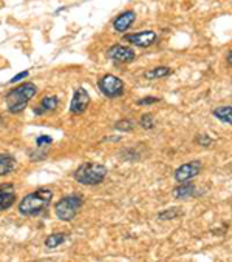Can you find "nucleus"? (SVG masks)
<instances>
[{
    "instance_id": "11",
    "label": "nucleus",
    "mask_w": 232,
    "mask_h": 262,
    "mask_svg": "<svg viewBox=\"0 0 232 262\" xmlns=\"http://www.w3.org/2000/svg\"><path fill=\"white\" fill-rule=\"evenodd\" d=\"M135 20H137V14L133 11H124L113 20V28L118 33H124L133 25Z\"/></svg>"
},
{
    "instance_id": "21",
    "label": "nucleus",
    "mask_w": 232,
    "mask_h": 262,
    "mask_svg": "<svg viewBox=\"0 0 232 262\" xmlns=\"http://www.w3.org/2000/svg\"><path fill=\"white\" fill-rule=\"evenodd\" d=\"M36 144H37V147H45V145L53 144V139L50 136H41V138H37Z\"/></svg>"
},
{
    "instance_id": "19",
    "label": "nucleus",
    "mask_w": 232,
    "mask_h": 262,
    "mask_svg": "<svg viewBox=\"0 0 232 262\" xmlns=\"http://www.w3.org/2000/svg\"><path fill=\"white\" fill-rule=\"evenodd\" d=\"M180 214V210L178 208H169V210H164L158 214V219L160 221H169V219H173Z\"/></svg>"
},
{
    "instance_id": "22",
    "label": "nucleus",
    "mask_w": 232,
    "mask_h": 262,
    "mask_svg": "<svg viewBox=\"0 0 232 262\" xmlns=\"http://www.w3.org/2000/svg\"><path fill=\"white\" fill-rule=\"evenodd\" d=\"M197 142H200V145H203V147H209L212 144V139L207 135H200L197 138Z\"/></svg>"
},
{
    "instance_id": "25",
    "label": "nucleus",
    "mask_w": 232,
    "mask_h": 262,
    "mask_svg": "<svg viewBox=\"0 0 232 262\" xmlns=\"http://www.w3.org/2000/svg\"><path fill=\"white\" fill-rule=\"evenodd\" d=\"M0 119H2V117H0Z\"/></svg>"
},
{
    "instance_id": "14",
    "label": "nucleus",
    "mask_w": 232,
    "mask_h": 262,
    "mask_svg": "<svg viewBox=\"0 0 232 262\" xmlns=\"http://www.w3.org/2000/svg\"><path fill=\"white\" fill-rule=\"evenodd\" d=\"M212 114L220 119L221 122H226V123H232V108L230 105H221V106H217L215 110H212Z\"/></svg>"
},
{
    "instance_id": "5",
    "label": "nucleus",
    "mask_w": 232,
    "mask_h": 262,
    "mask_svg": "<svg viewBox=\"0 0 232 262\" xmlns=\"http://www.w3.org/2000/svg\"><path fill=\"white\" fill-rule=\"evenodd\" d=\"M98 86L102 91V94L110 99L121 97L124 94V82L113 74H105L104 77H101L98 82Z\"/></svg>"
},
{
    "instance_id": "8",
    "label": "nucleus",
    "mask_w": 232,
    "mask_h": 262,
    "mask_svg": "<svg viewBox=\"0 0 232 262\" xmlns=\"http://www.w3.org/2000/svg\"><path fill=\"white\" fill-rule=\"evenodd\" d=\"M90 105V94L84 88H78L73 94L71 103H70V111L73 114H82Z\"/></svg>"
},
{
    "instance_id": "7",
    "label": "nucleus",
    "mask_w": 232,
    "mask_h": 262,
    "mask_svg": "<svg viewBox=\"0 0 232 262\" xmlns=\"http://www.w3.org/2000/svg\"><path fill=\"white\" fill-rule=\"evenodd\" d=\"M124 40L140 47V48H147L150 45H153L157 42V33L155 31H141V33H133V34H126Z\"/></svg>"
},
{
    "instance_id": "6",
    "label": "nucleus",
    "mask_w": 232,
    "mask_h": 262,
    "mask_svg": "<svg viewBox=\"0 0 232 262\" xmlns=\"http://www.w3.org/2000/svg\"><path fill=\"white\" fill-rule=\"evenodd\" d=\"M201 162L200 161H192V162H187V164H183L177 168L175 171V181L180 182V184H186L189 182L190 179H194L195 176L200 174L201 171Z\"/></svg>"
},
{
    "instance_id": "9",
    "label": "nucleus",
    "mask_w": 232,
    "mask_h": 262,
    "mask_svg": "<svg viewBox=\"0 0 232 262\" xmlns=\"http://www.w3.org/2000/svg\"><path fill=\"white\" fill-rule=\"evenodd\" d=\"M107 56L114 60V62H120V63H127V62H132L135 60L137 54L132 48L129 47H123V45H116V47H111L107 53Z\"/></svg>"
},
{
    "instance_id": "15",
    "label": "nucleus",
    "mask_w": 232,
    "mask_h": 262,
    "mask_svg": "<svg viewBox=\"0 0 232 262\" xmlns=\"http://www.w3.org/2000/svg\"><path fill=\"white\" fill-rule=\"evenodd\" d=\"M67 241V234L65 233H53L50 236H47L45 239V247L47 248H57L59 245H62Z\"/></svg>"
},
{
    "instance_id": "16",
    "label": "nucleus",
    "mask_w": 232,
    "mask_h": 262,
    "mask_svg": "<svg viewBox=\"0 0 232 262\" xmlns=\"http://www.w3.org/2000/svg\"><path fill=\"white\" fill-rule=\"evenodd\" d=\"M172 73V70L169 67H157V68H152L149 70L144 76L146 79H161V77H166Z\"/></svg>"
},
{
    "instance_id": "2",
    "label": "nucleus",
    "mask_w": 232,
    "mask_h": 262,
    "mask_svg": "<svg viewBox=\"0 0 232 262\" xmlns=\"http://www.w3.org/2000/svg\"><path fill=\"white\" fill-rule=\"evenodd\" d=\"M37 94V86L31 82H25L19 86H16L14 90H11L7 97H5V102H7V106H8V111L11 114H16V113H21L25 110L27 103Z\"/></svg>"
},
{
    "instance_id": "20",
    "label": "nucleus",
    "mask_w": 232,
    "mask_h": 262,
    "mask_svg": "<svg viewBox=\"0 0 232 262\" xmlns=\"http://www.w3.org/2000/svg\"><path fill=\"white\" fill-rule=\"evenodd\" d=\"M140 125L144 128V129H152L153 128V116L150 113H146L141 116L140 119Z\"/></svg>"
},
{
    "instance_id": "3",
    "label": "nucleus",
    "mask_w": 232,
    "mask_h": 262,
    "mask_svg": "<svg viewBox=\"0 0 232 262\" xmlns=\"http://www.w3.org/2000/svg\"><path fill=\"white\" fill-rule=\"evenodd\" d=\"M107 167L101 165V164H94V162H87L82 164L76 171H74V181L81 185H87V187H93V185H99L105 181L107 178Z\"/></svg>"
},
{
    "instance_id": "18",
    "label": "nucleus",
    "mask_w": 232,
    "mask_h": 262,
    "mask_svg": "<svg viewBox=\"0 0 232 262\" xmlns=\"http://www.w3.org/2000/svg\"><path fill=\"white\" fill-rule=\"evenodd\" d=\"M133 122L130 119H123V120H118L114 123V129L118 131H123V133H126V131H132L133 129Z\"/></svg>"
},
{
    "instance_id": "17",
    "label": "nucleus",
    "mask_w": 232,
    "mask_h": 262,
    "mask_svg": "<svg viewBox=\"0 0 232 262\" xmlns=\"http://www.w3.org/2000/svg\"><path fill=\"white\" fill-rule=\"evenodd\" d=\"M57 105H59V99L56 96H48V97H44L42 99V102H41L39 106L44 111H53V110L57 108Z\"/></svg>"
},
{
    "instance_id": "12",
    "label": "nucleus",
    "mask_w": 232,
    "mask_h": 262,
    "mask_svg": "<svg viewBox=\"0 0 232 262\" xmlns=\"http://www.w3.org/2000/svg\"><path fill=\"white\" fill-rule=\"evenodd\" d=\"M16 167H17V161L14 156L8 153L0 155V176H8L16 170Z\"/></svg>"
},
{
    "instance_id": "13",
    "label": "nucleus",
    "mask_w": 232,
    "mask_h": 262,
    "mask_svg": "<svg viewBox=\"0 0 232 262\" xmlns=\"http://www.w3.org/2000/svg\"><path fill=\"white\" fill-rule=\"evenodd\" d=\"M194 196H197V188H195V185L187 184V182L173 190V198H177V199H189Z\"/></svg>"
},
{
    "instance_id": "10",
    "label": "nucleus",
    "mask_w": 232,
    "mask_h": 262,
    "mask_svg": "<svg viewBox=\"0 0 232 262\" xmlns=\"http://www.w3.org/2000/svg\"><path fill=\"white\" fill-rule=\"evenodd\" d=\"M16 190L13 184H4L0 185V211L8 210L16 202Z\"/></svg>"
},
{
    "instance_id": "24",
    "label": "nucleus",
    "mask_w": 232,
    "mask_h": 262,
    "mask_svg": "<svg viewBox=\"0 0 232 262\" xmlns=\"http://www.w3.org/2000/svg\"><path fill=\"white\" fill-rule=\"evenodd\" d=\"M28 71H22V73H19L17 76H14L11 80H10V83H16V82H19V80H22V79H25V77H28Z\"/></svg>"
},
{
    "instance_id": "23",
    "label": "nucleus",
    "mask_w": 232,
    "mask_h": 262,
    "mask_svg": "<svg viewBox=\"0 0 232 262\" xmlns=\"http://www.w3.org/2000/svg\"><path fill=\"white\" fill-rule=\"evenodd\" d=\"M157 102H160V99L158 97H144V99H141V100H138V105H152V103H157Z\"/></svg>"
},
{
    "instance_id": "4",
    "label": "nucleus",
    "mask_w": 232,
    "mask_h": 262,
    "mask_svg": "<svg viewBox=\"0 0 232 262\" xmlns=\"http://www.w3.org/2000/svg\"><path fill=\"white\" fill-rule=\"evenodd\" d=\"M84 205V199L78 194H68L65 198H62L56 205H54V213L56 216L64 221V222H71L76 214L81 211Z\"/></svg>"
},
{
    "instance_id": "1",
    "label": "nucleus",
    "mask_w": 232,
    "mask_h": 262,
    "mask_svg": "<svg viewBox=\"0 0 232 262\" xmlns=\"http://www.w3.org/2000/svg\"><path fill=\"white\" fill-rule=\"evenodd\" d=\"M53 199V191L48 188H39L30 194H27L21 204H19V211L24 216H37L41 214L51 202Z\"/></svg>"
}]
</instances>
